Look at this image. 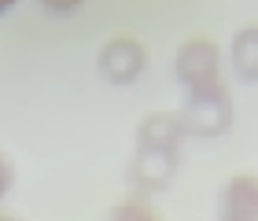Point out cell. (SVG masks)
Listing matches in <instances>:
<instances>
[{"mask_svg": "<svg viewBox=\"0 0 258 221\" xmlns=\"http://www.w3.org/2000/svg\"><path fill=\"white\" fill-rule=\"evenodd\" d=\"M177 118L184 125V136H199V140H218L232 129V92L225 81L207 89L184 92Z\"/></svg>", "mask_w": 258, "mask_h": 221, "instance_id": "6da1fadb", "label": "cell"}, {"mask_svg": "<svg viewBox=\"0 0 258 221\" xmlns=\"http://www.w3.org/2000/svg\"><path fill=\"white\" fill-rule=\"evenodd\" d=\"M221 63H225L221 44L214 37H207V33H199V37L181 41L177 55H173V78H177V85L184 92L207 89V85L225 81V78H221Z\"/></svg>", "mask_w": 258, "mask_h": 221, "instance_id": "7a4b0ae2", "label": "cell"}, {"mask_svg": "<svg viewBox=\"0 0 258 221\" xmlns=\"http://www.w3.org/2000/svg\"><path fill=\"white\" fill-rule=\"evenodd\" d=\"M96 70L103 81L111 85H133V81L144 78L148 70V48L144 41L129 37V33H118V37L103 41L96 52Z\"/></svg>", "mask_w": 258, "mask_h": 221, "instance_id": "3957f363", "label": "cell"}, {"mask_svg": "<svg viewBox=\"0 0 258 221\" xmlns=\"http://www.w3.org/2000/svg\"><path fill=\"white\" fill-rule=\"evenodd\" d=\"M184 125L177 111H148L137 122V151H162V155H181L184 148Z\"/></svg>", "mask_w": 258, "mask_h": 221, "instance_id": "277c9868", "label": "cell"}, {"mask_svg": "<svg viewBox=\"0 0 258 221\" xmlns=\"http://www.w3.org/2000/svg\"><path fill=\"white\" fill-rule=\"evenodd\" d=\"M218 221H258V173L240 170L221 184Z\"/></svg>", "mask_w": 258, "mask_h": 221, "instance_id": "5b68a950", "label": "cell"}, {"mask_svg": "<svg viewBox=\"0 0 258 221\" xmlns=\"http://www.w3.org/2000/svg\"><path fill=\"white\" fill-rule=\"evenodd\" d=\"M177 162L181 155H162V151H137L133 162H129V181L137 184V195H148V192H162L170 188L173 173H177Z\"/></svg>", "mask_w": 258, "mask_h": 221, "instance_id": "8992f818", "label": "cell"}, {"mask_svg": "<svg viewBox=\"0 0 258 221\" xmlns=\"http://www.w3.org/2000/svg\"><path fill=\"white\" fill-rule=\"evenodd\" d=\"M229 70L240 81H258V22L240 26L229 41Z\"/></svg>", "mask_w": 258, "mask_h": 221, "instance_id": "52a82bcc", "label": "cell"}, {"mask_svg": "<svg viewBox=\"0 0 258 221\" xmlns=\"http://www.w3.org/2000/svg\"><path fill=\"white\" fill-rule=\"evenodd\" d=\"M107 221H166L148 195H125L107 210Z\"/></svg>", "mask_w": 258, "mask_h": 221, "instance_id": "ba28073f", "label": "cell"}, {"mask_svg": "<svg viewBox=\"0 0 258 221\" xmlns=\"http://www.w3.org/2000/svg\"><path fill=\"white\" fill-rule=\"evenodd\" d=\"M15 177H19V173H15V162H11V155H8V151H0V203L11 195V188H15Z\"/></svg>", "mask_w": 258, "mask_h": 221, "instance_id": "9c48e42d", "label": "cell"}, {"mask_svg": "<svg viewBox=\"0 0 258 221\" xmlns=\"http://www.w3.org/2000/svg\"><path fill=\"white\" fill-rule=\"evenodd\" d=\"M37 4L48 11V15H70V11H78L85 0H37Z\"/></svg>", "mask_w": 258, "mask_h": 221, "instance_id": "30bf717a", "label": "cell"}, {"mask_svg": "<svg viewBox=\"0 0 258 221\" xmlns=\"http://www.w3.org/2000/svg\"><path fill=\"white\" fill-rule=\"evenodd\" d=\"M0 221H26L22 214H11V210H0Z\"/></svg>", "mask_w": 258, "mask_h": 221, "instance_id": "8fae6325", "label": "cell"}, {"mask_svg": "<svg viewBox=\"0 0 258 221\" xmlns=\"http://www.w3.org/2000/svg\"><path fill=\"white\" fill-rule=\"evenodd\" d=\"M15 4H19V0H0V15H8V11L15 8Z\"/></svg>", "mask_w": 258, "mask_h": 221, "instance_id": "7c38bea8", "label": "cell"}]
</instances>
